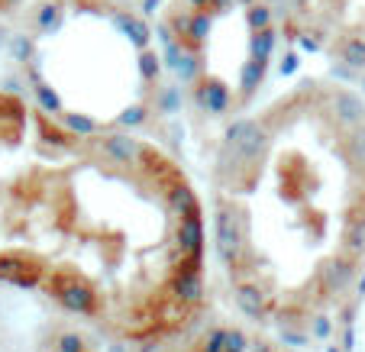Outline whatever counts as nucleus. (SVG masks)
<instances>
[{
	"mask_svg": "<svg viewBox=\"0 0 365 352\" xmlns=\"http://www.w3.org/2000/svg\"><path fill=\"white\" fill-rule=\"evenodd\" d=\"M207 204L178 159L0 88V284L113 346H162L204 307Z\"/></svg>",
	"mask_w": 365,
	"mask_h": 352,
	"instance_id": "obj_1",
	"label": "nucleus"
},
{
	"mask_svg": "<svg viewBox=\"0 0 365 352\" xmlns=\"http://www.w3.org/2000/svg\"><path fill=\"white\" fill-rule=\"evenodd\" d=\"M284 26L314 52L349 71H365V0H278Z\"/></svg>",
	"mask_w": 365,
	"mask_h": 352,
	"instance_id": "obj_5",
	"label": "nucleus"
},
{
	"mask_svg": "<svg viewBox=\"0 0 365 352\" xmlns=\"http://www.w3.org/2000/svg\"><path fill=\"white\" fill-rule=\"evenodd\" d=\"M207 227L255 323L327 330L365 284V94L310 75L230 120L207 172Z\"/></svg>",
	"mask_w": 365,
	"mask_h": 352,
	"instance_id": "obj_2",
	"label": "nucleus"
},
{
	"mask_svg": "<svg viewBox=\"0 0 365 352\" xmlns=\"http://www.w3.org/2000/svg\"><path fill=\"white\" fill-rule=\"evenodd\" d=\"M152 23L178 90L227 123L265 94L288 29L278 0H162Z\"/></svg>",
	"mask_w": 365,
	"mask_h": 352,
	"instance_id": "obj_4",
	"label": "nucleus"
},
{
	"mask_svg": "<svg viewBox=\"0 0 365 352\" xmlns=\"http://www.w3.org/2000/svg\"><path fill=\"white\" fill-rule=\"evenodd\" d=\"M23 71L52 110L133 130L159 107L168 68L155 23L126 0H36L23 14Z\"/></svg>",
	"mask_w": 365,
	"mask_h": 352,
	"instance_id": "obj_3",
	"label": "nucleus"
}]
</instances>
